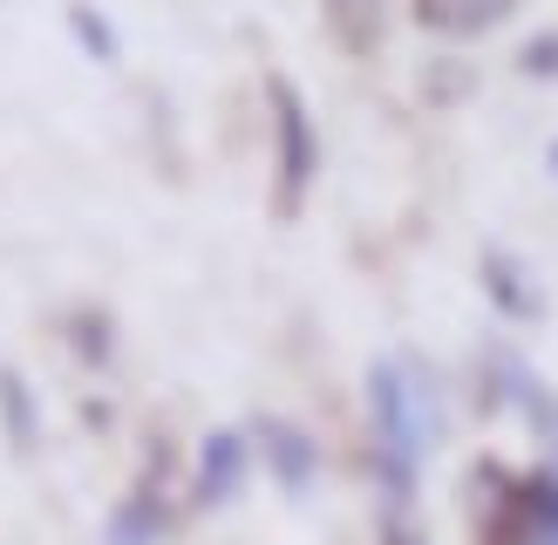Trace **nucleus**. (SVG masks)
I'll return each instance as SVG.
<instances>
[{
    "label": "nucleus",
    "mask_w": 558,
    "mask_h": 545,
    "mask_svg": "<svg viewBox=\"0 0 558 545\" xmlns=\"http://www.w3.org/2000/svg\"><path fill=\"white\" fill-rule=\"evenodd\" d=\"M477 280H484V300H490L505 320H518V327L545 320V293H538L532 266H524L518 253H505V245H484V253H477Z\"/></svg>",
    "instance_id": "8"
},
{
    "label": "nucleus",
    "mask_w": 558,
    "mask_h": 545,
    "mask_svg": "<svg viewBox=\"0 0 558 545\" xmlns=\"http://www.w3.org/2000/svg\"><path fill=\"white\" fill-rule=\"evenodd\" d=\"M368 471L388 511H415V491H423V463L442 436V396L436 375L415 362V354H381L368 362Z\"/></svg>",
    "instance_id": "1"
},
{
    "label": "nucleus",
    "mask_w": 558,
    "mask_h": 545,
    "mask_svg": "<svg viewBox=\"0 0 558 545\" xmlns=\"http://www.w3.org/2000/svg\"><path fill=\"white\" fill-rule=\"evenodd\" d=\"M484 545H558V463H532V471L484 463Z\"/></svg>",
    "instance_id": "3"
},
{
    "label": "nucleus",
    "mask_w": 558,
    "mask_h": 545,
    "mask_svg": "<svg viewBox=\"0 0 558 545\" xmlns=\"http://www.w3.org/2000/svg\"><path fill=\"white\" fill-rule=\"evenodd\" d=\"M381 545H429V538L415 525V511H388L381 505Z\"/></svg>",
    "instance_id": "15"
},
{
    "label": "nucleus",
    "mask_w": 558,
    "mask_h": 545,
    "mask_svg": "<svg viewBox=\"0 0 558 545\" xmlns=\"http://www.w3.org/2000/svg\"><path fill=\"white\" fill-rule=\"evenodd\" d=\"M0 444L14 457H35L41 450V409L27 396V375L0 362Z\"/></svg>",
    "instance_id": "11"
},
{
    "label": "nucleus",
    "mask_w": 558,
    "mask_h": 545,
    "mask_svg": "<svg viewBox=\"0 0 558 545\" xmlns=\"http://www.w3.org/2000/svg\"><path fill=\"white\" fill-rule=\"evenodd\" d=\"M171 532H178V498H171V484H163V471H144L117 498V511H109L102 545H163Z\"/></svg>",
    "instance_id": "7"
},
{
    "label": "nucleus",
    "mask_w": 558,
    "mask_h": 545,
    "mask_svg": "<svg viewBox=\"0 0 558 545\" xmlns=\"http://www.w3.org/2000/svg\"><path fill=\"white\" fill-rule=\"evenodd\" d=\"M518 69L532 82H558V27H545V35H532L518 48Z\"/></svg>",
    "instance_id": "14"
},
{
    "label": "nucleus",
    "mask_w": 558,
    "mask_h": 545,
    "mask_svg": "<svg viewBox=\"0 0 558 545\" xmlns=\"http://www.w3.org/2000/svg\"><path fill=\"white\" fill-rule=\"evenodd\" d=\"M484 409H511L545 444V463H558V389L518 348H484Z\"/></svg>",
    "instance_id": "4"
},
{
    "label": "nucleus",
    "mask_w": 558,
    "mask_h": 545,
    "mask_svg": "<svg viewBox=\"0 0 558 545\" xmlns=\"http://www.w3.org/2000/svg\"><path fill=\"white\" fill-rule=\"evenodd\" d=\"M545 164H551V178H558V136H551V157H545Z\"/></svg>",
    "instance_id": "16"
},
{
    "label": "nucleus",
    "mask_w": 558,
    "mask_h": 545,
    "mask_svg": "<svg viewBox=\"0 0 558 545\" xmlns=\"http://www.w3.org/2000/svg\"><path fill=\"white\" fill-rule=\"evenodd\" d=\"M69 348L82 354L89 368H102L109 354H117V341H109V314H96V307H82L75 320H69Z\"/></svg>",
    "instance_id": "13"
},
{
    "label": "nucleus",
    "mask_w": 558,
    "mask_h": 545,
    "mask_svg": "<svg viewBox=\"0 0 558 545\" xmlns=\"http://www.w3.org/2000/svg\"><path fill=\"white\" fill-rule=\"evenodd\" d=\"M320 14H327L333 41H341L354 62L381 55V41H388V0H320Z\"/></svg>",
    "instance_id": "10"
},
{
    "label": "nucleus",
    "mask_w": 558,
    "mask_h": 545,
    "mask_svg": "<svg viewBox=\"0 0 558 545\" xmlns=\"http://www.w3.org/2000/svg\"><path fill=\"white\" fill-rule=\"evenodd\" d=\"M253 436L245 429H211L198 450H191V477H184V505L191 511H226L245 498V484H253Z\"/></svg>",
    "instance_id": "5"
},
{
    "label": "nucleus",
    "mask_w": 558,
    "mask_h": 545,
    "mask_svg": "<svg viewBox=\"0 0 558 545\" xmlns=\"http://www.w3.org/2000/svg\"><path fill=\"white\" fill-rule=\"evenodd\" d=\"M245 436H253V463H266V477L287 491V498H306V491L320 484V436L293 423V416H253L245 423Z\"/></svg>",
    "instance_id": "6"
},
{
    "label": "nucleus",
    "mask_w": 558,
    "mask_h": 545,
    "mask_svg": "<svg viewBox=\"0 0 558 545\" xmlns=\"http://www.w3.org/2000/svg\"><path fill=\"white\" fill-rule=\"evenodd\" d=\"M266 130H272V211L300 218L306 191L320 178V123H314V109H306L300 82L266 75Z\"/></svg>",
    "instance_id": "2"
},
{
    "label": "nucleus",
    "mask_w": 558,
    "mask_h": 545,
    "mask_svg": "<svg viewBox=\"0 0 558 545\" xmlns=\"http://www.w3.org/2000/svg\"><path fill=\"white\" fill-rule=\"evenodd\" d=\"M409 14L436 41H484L518 14V0H409Z\"/></svg>",
    "instance_id": "9"
},
{
    "label": "nucleus",
    "mask_w": 558,
    "mask_h": 545,
    "mask_svg": "<svg viewBox=\"0 0 558 545\" xmlns=\"http://www.w3.org/2000/svg\"><path fill=\"white\" fill-rule=\"evenodd\" d=\"M69 35L82 41V55H89V62H102V69H117L123 62V35L117 27H109V14L102 8H89V0H69Z\"/></svg>",
    "instance_id": "12"
}]
</instances>
